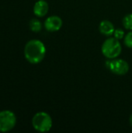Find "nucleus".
<instances>
[{"label": "nucleus", "instance_id": "nucleus-11", "mask_svg": "<svg viewBox=\"0 0 132 133\" xmlns=\"http://www.w3.org/2000/svg\"><path fill=\"white\" fill-rule=\"evenodd\" d=\"M124 43L128 48H132V30H130V32L125 35L124 38Z\"/></svg>", "mask_w": 132, "mask_h": 133}, {"label": "nucleus", "instance_id": "nucleus-5", "mask_svg": "<svg viewBox=\"0 0 132 133\" xmlns=\"http://www.w3.org/2000/svg\"><path fill=\"white\" fill-rule=\"evenodd\" d=\"M16 124V115L9 110L0 111V132L11 131Z\"/></svg>", "mask_w": 132, "mask_h": 133}, {"label": "nucleus", "instance_id": "nucleus-8", "mask_svg": "<svg viewBox=\"0 0 132 133\" xmlns=\"http://www.w3.org/2000/svg\"><path fill=\"white\" fill-rule=\"evenodd\" d=\"M99 30L103 35L107 37H110L114 34L115 27L112 22L107 19H104L100 22L99 25Z\"/></svg>", "mask_w": 132, "mask_h": 133}, {"label": "nucleus", "instance_id": "nucleus-12", "mask_svg": "<svg viewBox=\"0 0 132 133\" xmlns=\"http://www.w3.org/2000/svg\"><path fill=\"white\" fill-rule=\"evenodd\" d=\"M114 37H115L116 39L117 40H122L125 37V33H124V30L121 29V28H117V29H115L114 32Z\"/></svg>", "mask_w": 132, "mask_h": 133}, {"label": "nucleus", "instance_id": "nucleus-7", "mask_svg": "<svg viewBox=\"0 0 132 133\" xmlns=\"http://www.w3.org/2000/svg\"><path fill=\"white\" fill-rule=\"evenodd\" d=\"M49 10V5L45 0H38L33 5V13L37 17L45 16Z\"/></svg>", "mask_w": 132, "mask_h": 133}, {"label": "nucleus", "instance_id": "nucleus-2", "mask_svg": "<svg viewBox=\"0 0 132 133\" xmlns=\"http://www.w3.org/2000/svg\"><path fill=\"white\" fill-rule=\"evenodd\" d=\"M122 51V47L120 41L114 37L105 40L101 46V52L107 59L117 58Z\"/></svg>", "mask_w": 132, "mask_h": 133}, {"label": "nucleus", "instance_id": "nucleus-6", "mask_svg": "<svg viewBox=\"0 0 132 133\" xmlns=\"http://www.w3.org/2000/svg\"><path fill=\"white\" fill-rule=\"evenodd\" d=\"M63 25L61 18L58 16H50L44 21V28L49 32L58 31Z\"/></svg>", "mask_w": 132, "mask_h": 133}, {"label": "nucleus", "instance_id": "nucleus-3", "mask_svg": "<svg viewBox=\"0 0 132 133\" xmlns=\"http://www.w3.org/2000/svg\"><path fill=\"white\" fill-rule=\"evenodd\" d=\"M32 125L37 132H47L52 128L53 121L48 113L40 111L33 115L32 118Z\"/></svg>", "mask_w": 132, "mask_h": 133}, {"label": "nucleus", "instance_id": "nucleus-10", "mask_svg": "<svg viewBox=\"0 0 132 133\" xmlns=\"http://www.w3.org/2000/svg\"><path fill=\"white\" fill-rule=\"evenodd\" d=\"M123 26L128 30H132V14H127L122 19Z\"/></svg>", "mask_w": 132, "mask_h": 133}, {"label": "nucleus", "instance_id": "nucleus-1", "mask_svg": "<svg viewBox=\"0 0 132 133\" xmlns=\"http://www.w3.org/2000/svg\"><path fill=\"white\" fill-rule=\"evenodd\" d=\"M46 55V47L44 44L37 39L29 41L24 47V56L27 62L31 64L41 62Z\"/></svg>", "mask_w": 132, "mask_h": 133}, {"label": "nucleus", "instance_id": "nucleus-9", "mask_svg": "<svg viewBox=\"0 0 132 133\" xmlns=\"http://www.w3.org/2000/svg\"><path fill=\"white\" fill-rule=\"evenodd\" d=\"M29 26L30 30L34 33H38L42 30V23L37 19H32L30 21Z\"/></svg>", "mask_w": 132, "mask_h": 133}, {"label": "nucleus", "instance_id": "nucleus-13", "mask_svg": "<svg viewBox=\"0 0 132 133\" xmlns=\"http://www.w3.org/2000/svg\"><path fill=\"white\" fill-rule=\"evenodd\" d=\"M129 123H130L131 126V127H132V114H131V115L130 118H129Z\"/></svg>", "mask_w": 132, "mask_h": 133}, {"label": "nucleus", "instance_id": "nucleus-4", "mask_svg": "<svg viewBox=\"0 0 132 133\" xmlns=\"http://www.w3.org/2000/svg\"><path fill=\"white\" fill-rule=\"evenodd\" d=\"M107 68L114 74L118 76H124L127 74L130 69L129 64L124 59L114 58L108 59L105 62Z\"/></svg>", "mask_w": 132, "mask_h": 133}]
</instances>
